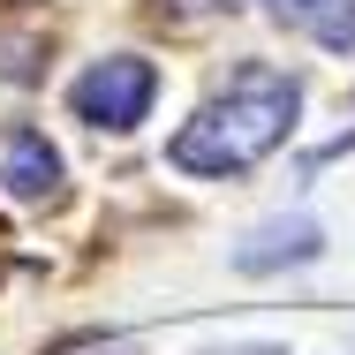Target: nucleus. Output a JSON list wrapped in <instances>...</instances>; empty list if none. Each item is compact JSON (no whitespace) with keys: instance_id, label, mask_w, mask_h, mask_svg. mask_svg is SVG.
Returning <instances> with one entry per match:
<instances>
[{"instance_id":"1","label":"nucleus","mask_w":355,"mask_h":355,"mask_svg":"<svg viewBox=\"0 0 355 355\" xmlns=\"http://www.w3.org/2000/svg\"><path fill=\"white\" fill-rule=\"evenodd\" d=\"M295 106H302V91H295V76L265 69V61H242V69L227 76V91H212L205 106H197V121H182V137L166 144V159L182 166V174H250L257 159H272L295 129Z\"/></svg>"},{"instance_id":"2","label":"nucleus","mask_w":355,"mask_h":355,"mask_svg":"<svg viewBox=\"0 0 355 355\" xmlns=\"http://www.w3.org/2000/svg\"><path fill=\"white\" fill-rule=\"evenodd\" d=\"M69 98H76V114L91 129H137L144 114H151V98H159V76L137 53H106V61H91V69L76 76Z\"/></svg>"},{"instance_id":"3","label":"nucleus","mask_w":355,"mask_h":355,"mask_svg":"<svg viewBox=\"0 0 355 355\" xmlns=\"http://www.w3.org/2000/svg\"><path fill=\"white\" fill-rule=\"evenodd\" d=\"M325 250V234H318V219H265L242 250H234V272H280V265H310Z\"/></svg>"},{"instance_id":"4","label":"nucleus","mask_w":355,"mask_h":355,"mask_svg":"<svg viewBox=\"0 0 355 355\" xmlns=\"http://www.w3.org/2000/svg\"><path fill=\"white\" fill-rule=\"evenodd\" d=\"M0 182H8V197L38 205V197L61 189V151L38 137V129H15V137L0 144Z\"/></svg>"},{"instance_id":"5","label":"nucleus","mask_w":355,"mask_h":355,"mask_svg":"<svg viewBox=\"0 0 355 355\" xmlns=\"http://www.w3.org/2000/svg\"><path fill=\"white\" fill-rule=\"evenodd\" d=\"M280 23L310 31L325 53H355V0H265Z\"/></svg>"}]
</instances>
